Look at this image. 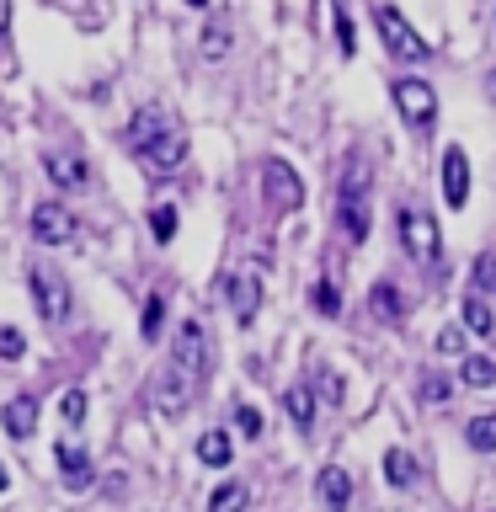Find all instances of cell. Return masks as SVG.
Listing matches in <instances>:
<instances>
[{"label": "cell", "mask_w": 496, "mask_h": 512, "mask_svg": "<svg viewBox=\"0 0 496 512\" xmlns=\"http://www.w3.org/2000/svg\"><path fill=\"white\" fill-rule=\"evenodd\" d=\"M208 379V336L198 320H187L182 331H176V347H171V358L160 363V374L150 379V406L155 416H182L192 406V395H198V384Z\"/></svg>", "instance_id": "1"}, {"label": "cell", "mask_w": 496, "mask_h": 512, "mask_svg": "<svg viewBox=\"0 0 496 512\" xmlns=\"http://www.w3.org/2000/svg\"><path fill=\"white\" fill-rule=\"evenodd\" d=\"M374 27H379V38H384V48H390L395 59H406V64H422L427 54H432V43L416 32L406 16H400L395 6H374Z\"/></svg>", "instance_id": "2"}, {"label": "cell", "mask_w": 496, "mask_h": 512, "mask_svg": "<svg viewBox=\"0 0 496 512\" xmlns=\"http://www.w3.org/2000/svg\"><path fill=\"white\" fill-rule=\"evenodd\" d=\"M336 214H342L347 240H368V166H363V160H352V166H347Z\"/></svg>", "instance_id": "3"}, {"label": "cell", "mask_w": 496, "mask_h": 512, "mask_svg": "<svg viewBox=\"0 0 496 512\" xmlns=\"http://www.w3.org/2000/svg\"><path fill=\"white\" fill-rule=\"evenodd\" d=\"M400 246H406L416 262H438L443 256V230H438V219L427 214V208H400Z\"/></svg>", "instance_id": "4"}, {"label": "cell", "mask_w": 496, "mask_h": 512, "mask_svg": "<svg viewBox=\"0 0 496 512\" xmlns=\"http://www.w3.org/2000/svg\"><path fill=\"white\" fill-rule=\"evenodd\" d=\"M27 288H32V304H38L43 320H64V315H70V283L59 278L54 262H32L27 267Z\"/></svg>", "instance_id": "5"}, {"label": "cell", "mask_w": 496, "mask_h": 512, "mask_svg": "<svg viewBox=\"0 0 496 512\" xmlns=\"http://www.w3.org/2000/svg\"><path fill=\"white\" fill-rule=\"evenodd\" d=\"M390 96H395V107H400V118H406L411 128H427L438 123V91L427 86V80H416V75H400L395 86H390Z\"/></svg>", "instance_id": "6"}, {"label": "cell", "mask_w": 496, "mask_h": 512, "mask_svg": "<svg viewBox=\"0 0 496 512\" xmlns=\"http://www.w3.org/2000/svg\"><path fill=\"white\" fill-rule=\"evenodd\" d=\"M262 198L272 214H294V208L304 203V182H299V171L288 166V160H267V171H262Z\"/></svg>", "instance_id": "7"}, {"label": "cell", "mask_w": 496, "mask_h": 512, "mask_svg": "<svg viewBox=\"0 0 496 512\" xmlns=\"http://www.w3.org/2000/svg\"><path fill=\"white\" fill-rule=\"evenodd\" d=\"M32 235H38V246H70L75 240V214L59 198H48V203L32 208Z\"/></svg>", "instance_id": "8"}, {"label": "cell", "mask_w": 496, "mask_h": 512, "mask_svg": "<svg viewBox=\"0 0 496 512\" xmlns=\"http://www.w3.org/2000/svg\"><path fill=\"white\" fill-rule=\"evenodd\" d=\"M43 171H48V182H54L59 192H86L91 187V166L75 150H48L43 155Z\"/></svg>", "instance_id": "9"}, {"label": "cell", "mask_w": 496, "mask_h": 512, "mask_svg": "<svg viewBox=\"0 0 496 512\" xmlns=\"http://www.w3.org/2000/svg\"><path fill=\"white\" fill-rule=\"evenodd\" d=\"M139 150H144V160H150L155 171H176V166H182V160H187V128L166 123V128H160L155 139H144Z\"/></svg>", "instance_id": "10"}, {"label": "cell", "mask_w": 496, "mask_h": 512, "mask_svg": "<svg viewBox=\"0 0 496 512\" xmlns=\"http://www.w3.org/2000/svg\"><path fill=\"white\" fill-rule=\"evenodd\" d=\"M443 203L448 208L470 203V155H464L459 144H448V150H443Z\"/></svg>", "instance_id": "11"}, {"label": "cell", "mask_w": 496, "mask_h": 512, "mask_svg": "<svg viewBox=\"0 0 496 512\" xmlns=\"http://www.w3.org/2000/svg\"><path fill=\"white\" fill-rule=\"evenodd\" d=\"M0 427H6L16 443H27L32 432H38V395H11L6 411H0Z\"/></svg>", "instance_id": "12"}, {"label": "cell", "mask_w": 496, "mask_h": 512, "mask_svg": "<svg viewBox=\"0 0 496 512\" xmlns=\"http://www.w3.org/2000/svg\"><path fill=\"white\" fill-rule=\"evenodd\" d=\"M54 464H59V475H64V486H70V491H86L91 480H96L91 454H86V448H75V443H59L54 448Z\"/></svg>", "instance_id": "13"}, {"label": "cell", "mask_w": 496, "mask_h": 512, "mask_svg": "<svg viewBox=\"0 0 496 512\" xmlns=\"http://www.w3.org/2000/svg\"><path fill=\"white\" fill-rule=\"evenodd\" d=\"M315 491H320V507H326V512H347V502H352V475L336 470V464H326V470H320V480H315Z\"/></svg>", "instance_id": "14"}, {"label": "cell", "mask_w": 496, "mask_h": 512, "mask_svg": "<svg viewBox=\"0 0 496 512\" xmlns=\"http://www.w3.org/2000/svg\"><path fill=\"white\" fill-rule=\"evenodd\" d=\"M230 299H235V320L251 326L256 310H262V283H256L251 272H240V278H230Z\"/></svg>", "instance_id": "15"}, {"label": "cell", "mask_w": 496, "mask_h": 512, "mask_svg": "<svg viewBox=\"0 0 496 512\" xmlns=\"http://www.w3.org/2000/svg\"><path fill=\"white\" fill-rule=\"evenodd\" d=\"M368 310H374L384 326H400V320H406V294H400L395 283H374V294H368Z\"/></svg>", "instance_id": "16"}, {"label": "cell", "mask_w": 496, "mask_h": 512, "mask_svg": "<svg viewBox=\"0 0 496 512\" xmlns=\"http://www.w3.org/2000/svg\"><path fill=\"white\" fill-rule=\"evenodd\" d=\"M198 54H203L208 64H219L224 54H230V22H224V16H214V22L203 27V38H198Z\"/></svg>", "instance_id": "17"}, {"label": "cell", "mask_w": 496, "mask_h": 512, "mask_svg": "<svg viewBox=\"0 0 496 512\" xmlns=\"http://www.w3.org/2000/svg\"><path fill=\"white\" fill-rule=\"evenodd\" d=\"M283 411L294 416V427H315V395H310V384L283 390Z\"/></svg>", "instance_id": "18"}, {"label": "cell", "mask_w": 496, "mask_h": 512, "mask_svg": "<svg viewBox=\"0 0 496 512\" xmlns=\"http://www.w3.org/2000/svg\"><path fill=\"white\" fill-rule=\"evenodd\" d=\"M198 459L203 464H214V470H224V464H230V432H203V438H198Z\"/></svg>", "instance_id": "19"}, {"label": "cell", "mask_w": 496, "mask_h": 512, "mask_svg": "<svg viewBox=\"0 0 496 512\" xmlns=\"http://www.w3.org/2000/svg\"><path fill=\"white\" fill-rule=\"evenodd\" d=\"M166 123H171V112H166V107H139L128 128H134V144H144V139H155Z\"/></svg>", "instance_id": "20"}, {"label": "cell", "mask_w": 496, "mask_h": 512, "mask_svg": "<svg viewBox=\"0 0 496 512\" xmlns=\"http://www.w3.org/2000/svg\"><path fill=\"white\" fill-rule=\"evenodd\" d=\"M384 480H390V486H411L416 480V459L406 448H390V454H384Z\"/></svg>", "instance_id": "21"}, {"label": "cell", "mask_w": 496, "mask_h": 512, "mask_svg": "<svg viewBox=\"0 0 496 512\" xmlns=\"http://www.w3.org/2000/svg\"><path fill=\"white\" fill-rule=\"evenodd\" d=\"M459 379L470 384V390H496V363L491 358H464Z\"/></svg>", "instance_id": "22"}, {"label": "cell", "mask_w": 496, "mask_h": 512, "mask_svg": "<svg viewBox=\"0 0 496 512\" xmlns=\"http://www.w3.org/2000/svg\"><path fill=\"white\" fill-rule=\"evenodd\" d=\"M464 326H470L475 336H491V331H496L491 304H486V299H464Z\"/></svg>", "instance_id": "23"}, {"label": "cell", "mask_w": 496, "mask_h": 512, "mask_svg": "<svg viewBox=\"0 0 496 512\" xmlns=\"http://www.w3.org/2000/svg\"><path fill=\"white\" fill-rule=\"evenodd\" d=\"M246 507V486H240V480H224V486L208 496V512H240Z\"/></svg>", "instance_id": "24"}, {"label": "cell", "mask_w": 496, "mask_h": 512, "mask_svg": "<svg viewBox=\"0 0 496 512\" xmlns=\"http://www.w3.org/2000/svg\"><path fill=\"white\" fill-rule=\"evenodd\" d=\"M464 438H470V448H480V454H496V416H475V422L464 427Z\"/></svg>", "instance_id": "25"}, {"label": "cell", "mask_w": 496, "mask_h": 512, "mask_svg": "<svg viewBox=\"0 0 496 512\" xmlns=\"http://www.w3.org/2000/svg\"><path fill=\"white\" fill-rule=\"evenodd\" d=\"M150 235L160 240V246H166V240H176V208H171V203H155V208H150Z\"/></svg>", "instance_id": "26"}, {"label": "cell", "mask_w": 496, "mask_h": 512, "mask_svg": "<svg viewBox=\"0 0 496 512\" xmlns=\"http://www.w3.org/2000/svg\"><path fill=\"white\" fill-rule=\"evenodd\" d=\"M475 288H480V294H496V251L475 256Z\"/></svg>", "instance_id": "27"}, {"label": "cell", "mask_w": 496, "mask_h": 512, "mask_svg": "<svg viewBox=\"0 0 496 512\" xmlns=\"http://www.w3.org/2000/svg\"><path fill=\"white\" fill-rule=\"evenodd\" d=\"M160 315H166V299H144V315H139V331H144V342H155V331H160Z\"/></svg>", "instance_id": "28"}, {"label": "cell", "mask_w": 496, "mask_h": 512, "mask_svg": "<svg viewBox=\"0 0 496 512\" xmlns=\"http://www.w3.org/2000/svg\"><path fill=\"white\" fill-rule=\"evenodd\" d=\"M22 352H27V336L16 331V326H0V358H6V363H16Z\"/></svg>", "instance_id": "29"}, {"label": "cell", "mask_w": 496, "mask_h": 512, "mask_svg": "<svg viewBox=\"0 0 496 512\" xmlns=\"http://www.w3.org/2000/svg\"><path fill=\"white\" fill-rule=\"evenodd\" d=\"M315 310L320 315H342V294H336V283H315Z\"/></svg>", "instance_id": "30"}, {"label": "cell", "mask_w": 496, "mask_h": 512, "mask_svg": "<svg viewBox=\"0 0 496 512\" xmlns=\"http://www.w3.org/2000/svg\"><path fill=\"white\" fill-rule=\"evenodd\" d=\"M59 411H64V422H70V427H80V422H86V390H70L59 400Z\"/></svg>", "instance_id": "31"}, {"label": "cell", "mask_w": 496, "mask_h": 512, "mask_svg": "<svg viewBox=\"0 0 496 512\" xmlns=\"http://www.w3.org/2000/svg\"><path fill=\"white\" fill-rule=\"evenodd\" d=\"M235 427L246 432V438H262V411H256V406H240V411H235Z\"/></svg>", "instance_id": "32"}, {"label": "cell", "mask_w": 496, "mask_h": 512, "mask_svg": "<svg viewBox=\"0 0 496 512\" xmlns=\"http://www.w3.org/2000/svg\"><path fill=\"white\" fill-rule=\"evenodd\" d=\"M422 395L432 400V406H443V400L454 395V390H448V379H443V374H427V379H422Z\"/></svg>", "instance_id": "33"}, {"label": "cell", "mask_w": 496, "mask_h": 512, "mask_svg": "<svg viewBox=\"0 0 496 512\" xmlns=\"http://www.w3.org/2000/svg\"><path fill=\"white\" fill-rule=\"evenodd\" d=\"M438 352H448V358H459V352H464V331H459V326L438 331Z\"/></svg>", "instance_id": "34"}, {"label": "cell", "mask_w": 496, "mask_h": 512, "mask_svg": "<svg viewBox=\"0 0 496 512\" xmlns=\"http://www.w3.org/2000/svg\"><path fill=\"white\" fill-rule=\"evenodd\" d=\"M336 43H342V54H352V48H358V43H352V16H347L342 6H336Z\"/></svg>", "instance_id": "35"}, {"label": "cell", "mask_w": 496, "mask_h": 512, "mask_svg": "<svg viewBox=\"0 0 496 512\" xmlns=\"http://www.w3.org/2000/svg\"><path fill=\"white\" fill-rule=\"evenodd\" d=\"M11 38V0H0V43Z\"/></svg>", "instance_id": "36"}, {"label": "cell", "mask_w": 496, "mask_h": 512, "mask_svg": "<svg viewBox=\"0 0 496 512\" xmlns=\"http://www.w3.org/2000/svg\"><path fill=\"white\" fill-rule=\"evenodd\" d=\"M11 486V475H6V464H0V491H6Z\"/></svg>", "instance_id": "37"}, {"label": "cell", "mask_w": 496, "mask_h": 512, "mask_svg": "<svg viewBox=\"0 0 496 512\" xmlns=\"http://www.w3.org/2000/svg\"><path fill=\"white\" fill-rule=\"evenodd\" d=\"M187 6H192V11H208V0H187Z\"/></svg>", "instance_id": "38"}]
</instances>
